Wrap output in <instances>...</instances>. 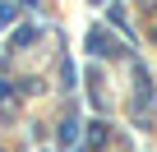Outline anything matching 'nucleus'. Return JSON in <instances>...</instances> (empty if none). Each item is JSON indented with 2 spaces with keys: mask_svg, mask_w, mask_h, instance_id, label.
Here are the masks:
<instances>
[{
  "mask_svg": "<svg viewBox=\"0 0 157 152\" xmlns=\"http://www.w3.org/2000/svg\"><path fill=\"white\" fill-rule=\"evenodd\" d=\"M88 138H93V147H102V143H106V129H102V124H93V129H88Z\"/></svg>",
  "mask_w": 157,
  "mask_h": 152,
  "instance_id": "f257e3e1",
  "label": "nucleus"
}]
</instances>
